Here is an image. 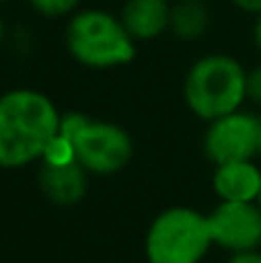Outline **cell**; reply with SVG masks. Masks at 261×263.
<instances>
[{"mask_svg":"<svg viewBox=\"0 0 261 263\" xmlns=\"http://www.w3.org/2000/svg\"><path fill=\"white\" fill-rule=\"evenodd\" d=\"M60 127L55 104L37 90L18 88L0 97V166L21 168L40 162Z\"/></svg>","mask_w":261,"mask_h":263,"instance_id":"cell-1","label":"cell"},{"mask_svg":"<svg viewBox=\"0 0 261 263\" xmlns=\"http://www.w3.org/2000/svg\"><path fill=\"white\" fill-rule=\"evenodd\" d=\"M248 72L231 55H206L192 65L185 79V102L201 120H217L240 109L248 97Z\"/></svg>","mask_w":261,"mask_h":263,"instance_id":"cell-2","label":"cell"},{"mask_svg":"<svg viewBox=\"0 0 261 263\" xmlns=\"http://www.w3.org/2000/svg\"><path fill=\"white\" fill-rule=\"evenodd\" d=\"M211 247L208 215L188 205L162 210L146 233L148 263H201Z\"/></svg>","mask_w":261,"mask_h":263,"instance_id":"cell-3","label":"cell"},{"mask_svg":"<svg viewBox=\"0 0 261 263\" xmlns=\"http://www.w3.org/2000/svg\"><path fill=\"white\" fill-rule=\"evenodd\" d=\"M65 42L72 58L86 67H118L134 58V40L125 26L100 9L77 14L67 23Z\"/></svg>","mask_w":261,"mask_h":263,"instance_id":"cell-4","label":"cell"},{"mask_svg":"<svg viewBox=\"0 0 261 263\" xmlns=\"http://www.w3.org/2000/svg\"><path fill=\"white\" fill-rule=\"evenodd\" d=\"M77 162L92 176H114L120 173L134 155L132 136L120 125L90 120L72 139Z\"/></svg>","mask_w":261,"mask_h":263,"instance_id":"cell-5","label":"cell"},{"mask_svg":"<svg viewBox=\"0 0 261 263\" xmlns=\"http://www.w3.org/2000/svg\"><path fill=\"white\" fill-rule=\"evenodd\" d=\"M261 118L245 111H234L211 120L203 136V153L215 166L229 162H248L259 155Z\"/></svg>","mask_w":261,"mask_h":263,"instance_id":"cell-6","label":"cell"},{"mask_svg":"<svg viewBox=\"0 0 261 263\" xmlns=\"http://www.w3.org/2000/svg\"><path fill=\"white\" fill-rule=\"evenodd\" d=\"M208 229H211L213 245H220L231 254L259 250L261 208L259 203L220 201L213 213H208Z\"/></svg>","mask_w":261,"mask_h":263,"instance_id":"cell-7","label":"cell"},{"mask_svg":"<svg viewBox=\"0 0 261 263\" xmlns=\"http://www.w3.org/2000/svg\"><path fill=\"white\" fill-rule=\"evenodd\" d=\"M213 190L220 201L257 203L261 194V168L254 164V159L220 164L213 173Z\"/></svg>","mask_w":261,"mask_h":263,"instance_id":"cell-8","label":"cell"},{"mask_svg":"<svg viewBox=\"0 0 261 263\" xmlns=\"http://www.w3.org/2000/svg\"><path fill=\"white\" fill-rule=\"evenodd\" d=\"M90 173L79 162L67 166L40 164V187L44 196L55 205H74L86 196Z\"/></svg>","mask_w":261,"mask_h":263,"instance_id":"cell-9","label":"cell"},{"mask_svg":"<svg viewBox=\"0 0 261 263\" xmlns=\"http://www.w3.org/2000/svg\"><path fill=\"white\" fill-rule=\"evenodd\" d=\"M169 21L171 9L166 0H127L120 16L132 40H155L164 32Z\"/></svg>","mask_w":261,"mask_h":263,"instance_id":"cell-10","label":"cell"},{"mask_svg":"<svg viewBox=\"0 0 261 263\" xmlns=\"http://www.w3.org/2000/svg\"><path fill=\"white\" fill-rule=\"evenodd\" d=\"M206 9L197 3V0H183L176 9H171V21L169 26L174 32L183 40H194L206 30Z\"/></svg>","mask_w":261,"mask_h":263,"instance_id":"cell-11","label":"cell"},{"mask_svg":"<svg viewBox=\"0 0 261 263\" xmlns=\"http://www.w3.org/2000/svg\"><path fill=\"white\" fill-rule=\"evenodd\" d=\"M40 162L49 164V166H67V164H74L77 162V155H74L72 141L60 136V134H55L53 139H51V143L46 145V150H44Z\"/></svg>","mask_w":261,"mask_h":263,"instance_id":"cell-12","label":"cell"},{"mask_svg":"<svg viewBox=\"0 0 261 263\" xmlns=\"http://www.w3.org/2000/svg\"><path fill=\"white\" fill-rule=\"evenodd\" d=\"M30 5L44 16H63L79 5V0H30Z\"/></svg>","mask_w":261,"mask_h":263,"instance_id":"cell-13","label":"cell"},{"mask_svg":"<svg viewBox=\"0 0 261 263\" xmlns=\"http://www.w3.org/2000/svg\"><path fill=\"white\" fill-rule=\"evenodd\" d=\"M245 90H248L250 100L261 104V67L252 69V72L248 74V79H245Z\"/></svg>","mask_w":261,"mask_h":263,"instance_id":"cell-14","label":"cell"},{"mask_svg":"<svg viewBox=\"0 0 261 263\" xmlns=\"http://www.w3.org/2000/svg\"><path fill=\"white\" fill-rule=\"evenodd\" d=\"M227 263H261V250L252 252H238V254H231V259Z\"/></svg>","mask_w":261,"mask_h":263,"instance_id":"cell-15","label":"cell"},{"mask_svg":"<svg viewBox=\"0 0 261 263\" xmlns=\"http://www.w3.org/2000/svg\"><path fill=\"white\" fill-rule=\"evenodd\" d=\"M234 5H238L245 12H261V0H231Z\"/></svg>","mask_w":261,"mask_h":263,"instance_id":"cell-16","label":"cell"},{"mask_svg":"<svg viewBox=\"0 0 261 263\" xmlns=\"http://www.w3.org/2000/svg\"><path fill=\"white\" fill-rule=\"evenodd\" d=\"M254 37H257V46L261 49V16H259V21H257V28H254Z\"/></svg>","mask_w":261,"mask_h":263,"instance_id":"cell-17","label":"cell"},{"mask_svg":"<svg viewBox=\"0 0 261 263\" xmlns=\"http://www.w3.org/2000/svg\"><path fill=\"white\" fill-rule=\"evenodd\" d=\"M0 42H3V21H0Z\"/></svg>","mask_w":261,"mask_h":263,"instance_id":"cell-18","label":"cell"},{"mask_svg":"<svg viewBox=\"0 0 261 263\" xmlns=\"http://www.w3.org/2000/svg\"><path fill=\"white\" fill-rule=\"evenodd\" d=\"M257 203H259V208H261V194H259V201H257Z\"/></svg>","mask_w":261,"mask_h":263,"instance_id":"cell-19","label":"cell"},{"mask_svg":"<svg viewBox=\"0 0 261 263\" xmlns=\"http://www.w3.org/2000/svg\"><path fill=\"white\" fill-rule=\"evenodd\" d=\"M259 155H261V141H259Z\"/></svg>","mask_w":261,"mask_h":263,"instance_id":"cell-20","label":"cell"},{"mask_svg":"<svg viewBox=\"0 0 261 263\" xmlns=\"http://www.w3.org/2000/svg\"><path fill=\"white\" fill-rule=\"evenodd\" d=\"M0 3H5V0H0Z\"/></svg>","mask_w":261,"mask_h":263,"instance_id":"cell-21","label":"cell"}]
</instances>
